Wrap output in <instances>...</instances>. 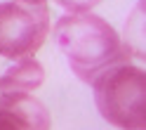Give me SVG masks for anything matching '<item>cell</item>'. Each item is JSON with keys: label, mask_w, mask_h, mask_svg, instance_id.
<instances>
[{"label": "cell", "mask_w": 146, "mask_h": 130, "mask_svg": "<svg viewBox=\"0 0 146 130\" xmlns=\"http://www.w3.org/2000/svg\"><path fill=\"white\" fill-rule=\"evenodd\" d=\"M45 80V69L40 62L21 59L17 62L12 69H7L0 76V109L14 104L24 97H29L31 92H35Z\"/></svg>", "instance_id": "cell-4"}, {"label": "cell", "mask_w": 146, "mask_h": 130, "mask_svg": "<svg viewBox=\"0 0 146 130\" xmlns=\"http://www.w3.org/2000/svg\"><path fill=\"white\" fill-rule=\"evenodd\" d=\"M50 33L47 5L7 0L0 3V57L21 62L40 50Z\"/></svg>", "instance_id": "cell-3"}, {"label": "cell", "mask_w": 146, "mask_h": 130, "mask_svg": "<svg viewBox=\"0 0 146 130\" xmlns=\"http://www.w3.org/2000/svg\"><path fill=\"white\" fill-rule=\"evenodd\" d=\"M99 114L120 130L146 128V73L139 66L120 64L92 80Z\"/></svg>", "instance_id": "cell-2"}, {"label": "cell", "mask_w": 146, "mask_h": 130, "mask_svg": "<svg viewBox=\"0 0 146 130\" xmlns=\"http://www.w3.org/2000/svg\"><path fill=\"white\" fill-rule=\"evenodd\" d=\"M24 3H38V5H45L47 0H24Z\"/></svg>", "instance_id": "cell-7"}, {"label": "cell", "mask_w": 146, "mask_h": 130, "mask_svg": "<svg viewBox=\"0 0 146 130\" xmlns=\"http://www.w3.org/2000/svg\"><path fill=\"white\" fill-rule=\"evenodd\" d=\"M57 43L76 76L90 83L113 66L130 64L132 52L108 21L97 14H64L57 21Z\"/></svg>", "instance_id": "cell-1"}, {"label": "cell", "mask_w": 146, "mask_h": 130, "mask_svg": "<svg viewBox=\"0 0 146 130\" xmlns=\"http://www.w3.org/2000/svg\"><path fill=\"white\" fill-rule=\"evenodd\" d=\"M0 130H50V114L33 95L0 109Z\"/></svg>", "instance_id": "cell-5"}, {"label": "cell", "mask_w": 146, "mask_h": 130, "mask_svg": "<svg viewBox=\"0 0 146 130\" xmlns=\"http://www.w3.org/2000/svg\"><path fill=\"white\" fill-rule=\"evenodd\" d=\"M57 3L66 10L68 14H85L92 7H97L102 0H57Z\"/></svg>", "instance_id": "cell-6"}]
</instances>
